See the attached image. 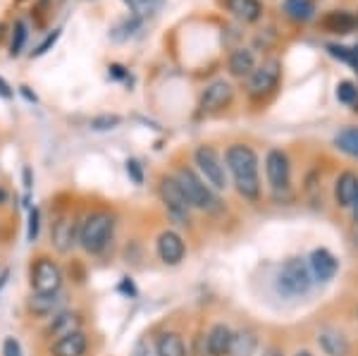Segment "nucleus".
Instances as JSON below:
<instances>
[{
  "mask_svg": "<svg viewBox=\"0 0 358 356\" xmlns=\"http://www.w3.org/2000/svg\"><path fill=\"white\" fill-rule=\"evenodd\" d=\"M224 163L234 177L236 192L246 201H258L261 197V175H258V156L251 146L232 143L224 153Z\"/></svg>",
  "mask_w": 358,
  "mask_h": 356,
  "instance_id": "f257e3e1",
  "label": "nucleus"
},
{
  "mask_svg": "<svg viewBox=\"0 0 358 356\" xmlns=\"http://www.w3.org/2000/svg\"><path fill=\"white\" fill-rule=\"evenodd\" d=\"M115 232V218L106 211H96L84 218L79 225V244L86 254H101L113 239Z\"/></svg>",
  "mask_w": 358,
  "mask_h": 356,
  "instance_id": "f03ea898",
  "label": "nucleus"
},
{
  "mask_svg": "<svg viewBox=\"0 0 358 356\" xmlns=\"http://www.w3.org/2000/svg\"><path fill=\"white\" fill-rule=\"evenodd\" d=\"M175 180L179 182V187L184 189L192 208H199V211H215L217 208L220 201L215 197V189L208 187L203 182V177L196 175L192 168H179Z\"/></svg>",
  "mask_w": 358,
  "mask_h": 356,
  "instance_id": "7ed1b4c3",
  "label": "nucleus"
},
{
  "mask_svg": "<svg viewBox=\"0 0 358 356\" xmlns=\"http://www.w3.org/2000/svg\"><path fill=\"white\" fill-rule=\"evenodd\" d=\"M277 287L287 297H301L310 290V266L303 258H287L277 275Z\"/></svg>",
  "mask_w": 358,
  "mask_h": 356,
  "instance_id": "20e7f679",
  "label": "nucleus"
},
{
  "mask_svg": "<svg viewBox=\"0 0 358 356\" xmlns=\"http://www.w3.org/2000/svg\"><path fill=\"white\" fill-rule=\"evenodd\" d=\"M194 160H196V165H199V172L208 187L215 189V192L227 189V170H224V163L215 148L199 146L194 153Z\"/></svg>",
  "mask_w": 358,
  "mask_h": 356,
  "instance_id": "39448f33",
  "label": "nucleus"
},
{
  "mask_svg": "<svg viewBox=\"0 0 358 356\" xmlns=\"http://www.w3.org/2000/svg\"><path fill=\"white\" fill-rule=\"evenodd\" d=\"M29 280H31V290L38 294H53L62 290V271L50 256L34 258Z\"/></svg>",
  "mask_w": 358,
  "mask_h": 356,
  "instance_id": "423d86ee",
  "label": "nucleus"
},
{
  "mask_svg": "<svg viewBox=\"0 0 358 356\" xmlns=\"http://www.w3.org/2000/svg\"><path fill=\"white\" fill-rule=\"evenodd\" d=\"M160 199H163L167 213L179 225H189V213H192V204H189L184 189L179 187L175 177H163L160 180Z\"/></svg>",
  "mask_w": 358,
  "mask_h": 356,
  "instance_id": "0eeeda50",
  "label": "nucleus"
},
{
  "mask_svg": "<svg viewBox=\"0 0 358 356\" xmlns=\"http://www.w3.org/2000/svg\"><path fill=\"white\" fill-rule=\"evenodd\" d=\"M282 77V65L280 60H268L261 67H256L253 74L248 77V96L251 99H265L277 89Z\"/></svg>",
  "mask_w": 358,
  "mask_h": 356,
  "instance_id": "6e6552de",
  "label": "nucleus"
},
{
  "mask_svg": "<svg viewBox=\"0 0 358 356\" xmlns=\"http://www.w3.org/2000/svg\"><path fill=\"white\" fill-rule=\"evenodd\" d=\"M265 175H268V182L275 192H287V189H289L292 165H289V158H287L285 151L273 148V151L265 156Z\"/></svg>",
  "mask_w": 358,
  "mask_h": 356,
  "instance_id": "1a4fd4ad",
  "label": "nucleus"
},
{
  "mask_svg": "<svg viewBox=\"0 0 358 356\" xmlns=\"http://www.w3.org/2000/svg\"><path fill=\"white\" fill-rule=\"evenodd\" d=\"M79 242V225L72 215H60L50 225V244L57 254H69L72 246Z\"/></svg>",
  "mask_w": 358,
  "mask_h": 356,
  "instance_id": "9d476101",
  "label": "nucleus"
},
{
  "mask_svg": "<svg viewBox=\"0 0 358 356\" xmlns=\"http://www.w3.org/2000/svg\"><path fill=\"white\" fill-rule=\"evenodd\" d=\"M234 99V89L229 82H224V79H217V82L208 84L206 91L201 94V111L203 113H217L222 111V108H227L229 103Z\"/></svg>",
  "mask_w": 358,
  "mask_h": 356,
  "instance_id": "9b49d317",
  "label": "nucleus"
},
{
  "mask_svg": "<svg viewBox=\"0 0 358 356\" xmlns=\"http://www.w3.org/2000/svg\"><path fill=\"white\" fill-rule=\"evenodd\" d=\"M77 330H82V313L79 311H60L48 320V325L43 328V337L50 342H55L65 335H72V332H77Z\"/></svg>",
  "mask_w": 358,
  "mask_h": 356,
  "instance_id": "f8f14e48",
  "label": "nucleus"
},
{
  "mask_svg": "<svg viewBox=\"0 0 358 356\" xmlns=\"http://www.w3.org/2000/svg\"><path fill=\"white\" fill-rule=\"evenodd\" d=\"M187 254V246H184V239L179 237L175 229H165L158 237V256L160 261L167 263V266H177L179 261Z\"/></svg>",
  "mask_w": 358,
  "mask_h": 356,
  "instance_id": "ddd939ff",
  "label": "nucleus"
},
{
  "mask_svg": "<svg viewBox=\"0 0 358 356\" xmlns=\"http://www.w3.org/2000/svg\"><path fill=\"white\" fill-rule=\"evenodd\" d=\"M62 304H65V297L60 292H53V294H38V292H34L27 301V308L36 318H53L55 313H60Z\"/></svg>",
  "mask_w": 358,
  "mask_h": 356,
  "instance_id": "4468645a",
  "label": "nucleus"
},
{
  "mask_svg": "<svg viewBox=\"0 0 358 356\" xmlns=\"http://www.w3.org/2000/svg\"><path fill=\"white\" fill-rule=\"evenodd\" d=\"M206 347L208 356H229L234 349V332L222 323L213 325L210 332L206 335Z\"/></svg>",
  "mask_w": 358,
  "mask_h": 356,
  "instance_id": "2eb2a0df",
  "label": "nucleus"
},
{
  "mask_svg": "<svg viewBox=\"0 0 358 356\" xmlns=\"http://www.w3.org/2000/svg\"><path fill=\"white\" fill-rule=\"evenodd\" d=\"M89 352V337L84 330L65 335L50 344V356H86Z\"/></svg>",
  "mask_w": 358,
  "mask_h": 356,
  "instance_id": "dca6fc26",
  "label": "nucleus"
},
{
  "mask_svg": "<svg viewBox=\"0 0 358 356\" xmlns=\"http://www.w3.org/2000/svg\"><path fill=\"white\" fill-rule=\"evenodd\" d=\"M356 197H358V175H354V172H342V175L337 177V185H334V199H337V206L351 208Z\"/></svg>",
  "mask_w": 358,
  "mask_h": 356,
  "instance_id": "f3484780",
  "label": "nucleus"
},
{
  "mask_svg": "<svg viewBox=\"0 0 358 356\" xmlns=\"http://www.w3.org/2000/svg\"><path fill=\"white\" fill-rule=\"evenodd\" d=\"M310 273L315 275L317 280H332L334 275H337V258H334L327 249H315L313 254H310Z\"/></svg>",
  "mask_w": 358,
  "mask_h": 356,
  "instance_id": "a211bd4d",
  "label": "nucleus"
},
{
  "mask_svg": "<svg viewBox=\"0 0 358 356\" xmlns=\"http://www.w3.org/2000/svg\"><path fill=\"white\" fill-rule=\"evenodd\" d=\"M320 24L330 34H351L356 29L358 20L351 13H346V10H332V13L322 17Z\"/></svg>",
  "mask_w": 358,
  "mask_h": 356,
  "instance_id": "6ab92c4d",
  "label": "nucleus"
},
{
  "mask_svg": "<svg viewBox=\"0 0 358 356\" xmlns=\"http://www.w3.org/2000/svg\"><path fill=\"white\" fill-rule=\"evenodd\" d=\"M317 344L327 356H349V342L337 330H320L317 332Z\"/></svg>",
  "mask_w": 358,
  "mask_h": 356,
  "instance_id": "aec40b11",
  "label": "nucleus"
},
{
  "mask_svg": "<svg viewBox=\"0 0 358 356\" xmlns=\"http://www.w3.org/2000/svg\"><path fill=\"white\" fill-rule=\"evenodd\" d=\"M282 13L292 22H308L315 17V3L313 0H285Z\"/></svg>",
  "mask_w": 358,
  "mask_h": 356,
  "instance_id": "412c9836",
  "label": "nucleus"
},
{
  "mask_svg": "<svg viewBox=\"0 0 358 356\" xmlns=\"http://www.w3.org/2000/svg\"><path fill=\"white\" fill-rule=\"evenodd\" d=\"M229 72L234 77H251L253 70H256V57L248 48H236L232 55H229Z\"/></svg>",
  "mask_w": 358,
  "mask_h": 356,
  "instance_id": "4be33fe9",
  "label": "nucleus"
},
{
  "mask_svg": "<svg viewBox=\"0 0 358 356\" xmlns=\"http://www.w3.org/2000/svg\"><path fill=\"white\" fill-rule=\"evenodd\" d=\"M227 8L241 22H256L263 15L261 0H227Z\"/></svg>",
  "mask_w": 358,
  "mask_h": 356,
  "instance_id": "5701e85b",
  "label": "nucleus"
},
{
  "mask_svg": "<svg viewBox=\"0 0 358 356\" xmlns=\"http://www.w3.org/2000/svg\"><path fill=\"white\" fill-rule=\"evenodd\" d=\"M155 356H187L184 340L177 332H165V335H160L158 342H155Z\"/></svg>",
  "mask_w": 358,
  "mask_h": 356,
  "instance_id": "b1692460",
  "label": "nucleus"
},
{
  "mask_svg": "<svg viewBox=\"0 0 358 356\" xmlns=\"http://www.w3.org/2000/svg\"><path fill=\"white\" fill-rule=\"evenodd\" d=\"M334 143L339 146V151L349 153V156L358 158V127H346L334 136Z\"/></svg>",
  "mask_w": 358,
  "mask_h": 356,
  "instance_id": "393cba45",
  "label": "nucleus"
},
{
  "mask_svg": "<svg viewBox=\"0 0 358 356\" xmlns=\"http://www.w3.org/2000/svg\"><path fill=\"white\" fill-rule=\"evenodd\" d=\"M136 15H153L163 8L165 0H124Z\"/></svg>",
  "mask_w": 358,
  "mask_h": 356,
  "instance_id": "a878e982",
  "label": "nucleus"
},
{
  "mask_svg": "<svg viewBox=\"0 0 358 356\" xmlns=\"http://www.w3.org/2000/svg\"><path fill=\"white\" fill-rule=\"evenodd\" d=\"M122 122V118L117 115H98V118L91 120V129L96 131H108V129H115L117 124Z\"/></svg>",
  "mask_w": 358,
  "mask_h": 356,
  "instance_id": "bb28decb",
  "label": "nucleus"
},
{
  "mask_svg": "<svg viewBox=\"0 0 358 356\" xmlns=\"http://www.w3.org/2000/svg\"><path fill=\"white\" fill-rule=\"evenodd\" d=\"M337 99L346 103V106H351V103L358 101V89L354 82H342L337 86Z\"/></svg>",
  "mask_w": 358,
  "mask_h": 356,
  "instance_id": "cd10ccee",
  "label": "nucleus"
},
{
  "mask_svg": "<svg viewBox=\"0 0 358 356\" xmlns=\"http://www.w3.org/2000/svg\"><path fill=\"white\" fill-rule=\"evenodd\" d=\"M253 344H256V337L253 335H234V349L232 354L236 356H248L253 349Z\"/></svg>",
  "mask_w": 358,
  "mask_h": 356,
  "instance_id": "c85d7f7f",
  "label": "nucleus"
},
{
  "mask_svg": "<svg viewBox=\"0 0 358 356\" xmlns=\"http://www.w3.org/2000/svg\"><path fill=\"white\" fill-rule=\"evenodd\" d=\"M24 41H27V27L24 22H17L15 24V38H13V48H10V55H20L22 48H24Z\"/></svg>",
  "mask_w": 358,
  "mask_h": 356,
  "instance_id": "c756f323",
  "label": "nucleus"
},
{
  "mask_svg": "<svg viewBox=\"0 0 358 356\" xmlns=\"http://www.w3.org/2000/svg\"><path fill=\"white\" fill-rule=\"evenodd\" d=\"M38 227H41V213H38V208H31L29 211V225H27L29 242H36L38 239Z\"/></svg>",
  "mask_w": 358,
  "mask_h": 356,
  "instance_id": "7c9ffc66",
  "label": "nucleus"
},
{
  "mask_svg": "<svg viewBox=\"0 0 358 356\" xmlns=\"http://www.w3.org/2000/svg\"><path fill=\"white\" fill-rule=\"evenodd\" d=\"M3 356H22V344L15 337H5L3 342Z\"/></svg>",
  "mask_w": 358,
  "mask_h": 356,
  "instance_id": "2f4dec72",
  "label": "nucleus"
},
{
  "mask_svg": "<svg viewBox=\"0 0 358 356\" xmlns=\"http://www.w3.org/2000/svg\"><path fill=\"white\" fill-rule=\"evenodd\" d=\"M127 175L134 180V185H141L143 182V172H141V165L136 160H127Z\"/></svg>",
  "mask_w": 358,
  "mask_h": 356,
  "instance_id": "473e14b6",
  "label": "nucleus"
},
{
  "mask_svg": "<svg viewBox=\"0 0 358 356\" xmlns=\"http://www.w3.org/2000/svg\"><path fill=\"white\" fill-rule=\"evenodd\" d=\"M57 38H60V31H53V34H50V36L45 38V41H43V43H41V45H38V48H36V55H43V53H48V48H50V45H55V41H57Z\"/></svg>",
  "mask_w": 358,
  "mask_h": 356,
  "instance_id": "72a5a7b5",
  "label": "nucleus"
},
{
  "mask_svg": "<svg viewBox=\"0 0 358 356\" xmlns=\"http://www.w3.org/2000/svg\"><path fill=\"white\" fill-rule=\"evenodd\" d=\"M0 99H5V101L13 99V89H10V84L5 82L3 77H0Z\"/></svg>",
  "mask_w": 358,
  "mask_h": 356,
  "instance_id": "f704fd0d",
  "label": "nucleus"
},
{
  "mask_svg": "<svg viewBox=\"0 0 358 356\" xmlns=\"http://www.w3.org/2000/svg\"><path fill=\"white\" fill-rule=\"evenodd\" d=\"M346 62H349V65H354L356 70H358V45H356V48H349V55H346Z\"/></svg>",
  "mask_w": 358,
  "mask_h": 356,
  "instance_id": "c9c22d12",
  "label": "nucleus"
},
{
  "mask_svg": "<svg viewBox=\"0 0 358 356\" xmlns=\"http://www.w3.org/2000/svg\"><path fill=\"white\" fill-rule=\"evenodd\" d=\"M120 290L127 292V294H136V290H134V285L129 283V278H124V283L120 285Z\"/></svg>",
  "mask_w": 358,
  "mask_h": 356,
  "instance_id": "e433bc0d",
  "label": "nucleus"
},
{
  "mask_svg": "<svg viewBox=\"0 0 358 356\" xmlns=\"http://www.w3.org/2000/svg\"><path fill=\"white\" fill-rule=\"evenodd\" d=\"M8 278H10V271H3V273H0V292H3V287L8 285Z\"/></svg>",
  "mask_w": 358,
  "mask_h": 356,
  "instance_id": "4c0bfd02",
  "label": "nucleus"
},
{
  "mask_svg": "<svg viewBox=\"0 0 358 356\" xmlns=\"http://www.w3.org/2000/svg\"><path fill=\"white\" fill-rule=\"evenodd\" d=\"M24 187L31 189V172H29V168L24 170Z\"/></svg>",
  "mask_w": 358,
  "mask_h": 356,
  "instance_id": "58836bf2",
  "label": "nucleus"
},
{
  "mask_svg": "<svg viewBox=\"0 0 358 356\" xmlns=\"http://www.w3.org/2000/svg\"><path fill=\"white\" fill-rule=\"evenodd\" d=\"M351 213H354V220L358 222V197H356V201H354V206H351Z\"/></svg>",
  "mask_w": 358,
  "mask_h": 356,
  "instance_id": "ea45409f",
  "label": "nucleus"
},
{
  "mask_svg": "<svg viewBox=\"0 0 358 356\" xmlns=\"http://www.w3.org/2000/svg\"><path fill=\"white\" fill-rule=\"evenodd\" d=\"M5 201H8V192H5V189H3V187H0V206H3V204H5Z\"/></svg>",
  "mask_w": 358,
  "mask_h": 356,
  "instance_id": "a19ab883",
  "label": "nucleus"
},
{
  "mask_svg": "<svg viewBox=\"0 0 358 356\" xmlns=\"http://www.w3.org/2000/svg\"><path fill=\"white\" fill-rule=\"evenodd\" d=\"M5 34H8V27H5L3 22H0V41H3V38H5Z\"/></svg>",
  "mask_w": 358,
  "mask_h": 356,
  "instance_id": "79ce46f5",
  "label": "nucleus"
},
{
  "mask_svg": "<svg viewBox=\"0 0 358 356\" xmlns=\"http://www.w3.org/2000/svg\"><path fill=\"white\" fill-rule=\"evenodd\" d=\"M296 356H313V354H310V352H299Z\"/></svg>",
  "mask_w": 358,
  "mask_h": 356,
  "instance_id": "37998d69",
  "label": "nucleus"
},
{
  "mask_svg": "<svg viewBox=\"0 0 358 356\" xmlns=\"http://www.w3.org/2000/svg\"><path fill=\"white\" fill-rule=\"evenodd\" d=\"M268 356H277V354H268Z\"/></svg>",
  "mask_w": 358,
  "mask_h": 356,
  "instance_id": "c03bdc74",
  "label": "nucleus"
},
{
  "mask_svg": "<svg viewBox=\"0 0 358 356\" xmlns=\"http://www.w3.org/2000/svg\"><path fill=\"white\" fill-rule=\"evenodd\" d=\"M356 20H358V17H356Z\"/></svg>",
  "mask_w": 358,
  "mask_h": 356,
  "instance_id": "a18cd8bd",
  "label": "nucleus"
}]
</instances>
